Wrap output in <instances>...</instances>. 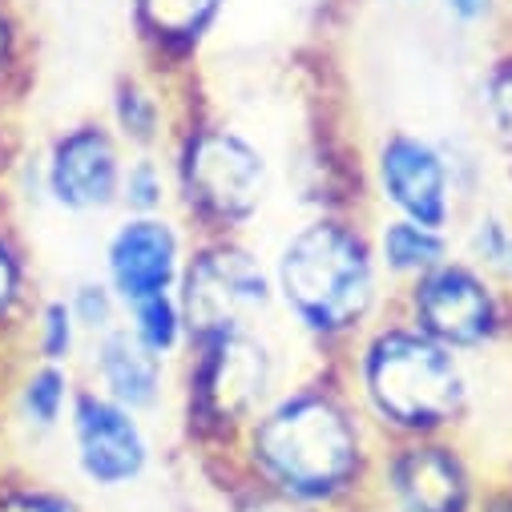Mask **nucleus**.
I'll list each match as a JSON object with an SVG mask.
<instances>
[{"mask_svg": "<svg viewBox=\"0 0 512 512\" xmlns=\"http://www.w3.org/2000/svg\"><path fill=\"white\" fill-rule=\"evenodd\" d=\"M379 436L363 420L339 359L287 379L254 416L234 452V480L319 512H367Z\"/></svg>", "mask_w": 512, "mask_h": 512, "instance_id": "nucleus-1", "label": "nucleus"}, {"mask_svg": "<svg viewBox=\"0 0 512 512\" xmlns=\"http://www.w3.org/2000/svg\"><path fill=\"white\" fill-rule=\"evenodd\" d=\"M267 263L279 315L319 359H339L396 299L379 271L371 226L355 210H311Z\"/></svg>", "mask_w": 512, "mask_h": 512, "instance_id": "nucleus-2", "label": "nucleus"}, {"mask_svg": "<svg viewBox=\"0 0 512 512\" xmlns=\"http://www.w3.org/2000/svg\"><path fill=\"white\" fill-rule=\"evenodd\" d=\"M339 371L379 444L456 436L472 412L468 359L428 339L400 311L375 319L339 355Z\"/></svg>", "mask_w": 512, "mask_h": 512, "instance_id": "nucleus-3", "label": "nucleus"}, {"mask_svg": "<svg viewBox=\"0 0 512 512\" xmlns=\"http://www.w3.org/2000/svg\"><path fill=\"white\" fill-rule=\"evenodd\" d=\"M174 174V214L194 238L250 234L275 190V162L234 121L182 113L166 146Z\"/></svg>", "mask_w": 512, "mask_h": 512, "instance_id": "nucleus-4", "label": "nucleus"}, {"mask_svg": "<svg viewBox=\"0 0 512 512\" xmlns=\"http://www.w3.org/2000/svg\"><path fill=\"white\" fill-rule=\"evenodd\" d=\"M287 383L283 355L267 327L190 343L178 359L174 396L190 448L210 460H230L242 428Z\"/></svg>", "mask_w": 512, "mask_h": 512, "instance_id": "nucleus-5", "label": "nucleus"}, {"mask_svg": "<svg viewBox=\"0 0 512 512\" xmlns=\"http://www.w3.org/2000/svg\"><path fill=\"white\" fill-rule=\"evenodd\" d=\"M190 343L267 327L279 315L267 254L246 234H206L190 242L178 279Z\"/></svg>", "mask_w": 512, "mask_h": 512, "instance_id": "nucleus-6", "label": "nucleus"}, {"mask_svg": "<svg viewBox=\"0 0 512 512\" xmlns=\"http://www.w3.org/2000/svg\"><path fill=\"white\" fill-rule=\"evenodd\" d=\"M392 311L468 363L512 335V295L496 275L452 254L424 279L396 291Z\"/></svg>", "mask_w": 512, "mask_h": 512, "instance_id": "nucleus-7", "label": "nucleus"}, {"mask_svg": "<svg viewBox=\"0 0 512 512\" xmlns=\"http://www.w3.org/2000/svg\"><path fill=\"white\" fill-rule=\"evenodd\" d=\"M460 170L464 162L444 138L408 130V125H392V130H383L375 138L363 178L379 214L412 218V222L456 234L460 210L468 198Z\"/></svg>", "mask_w": 512, "mask_h": 512, "instance_id": "nucleus-8", "label": "nucleus"}, {"mask_svg": "<svg viewBox=\"0 0 512 512\" xmlns=\"http://www.w3.org/2000/svg\"><path fill=\"white\" fill-rule=\"evenodd\" d=\"M130 158L105 117H77L49 134L41 150L21 162L25 198L65 218L117 214L121 166Z\"/></svg>", "mask_w": 512, "mask_h": 512, "instance_id": "nucleus-9", "label": "nucleus"}, {"mask_svg": "<svg viewBox=\"0 0 512 512\" xmlns=\"http://www.w3.org/2000/svg\"><path fill=\"white\" fill-rule=\"evenodd\" d=\"M367 512H484V488L456 436L383 440Z\"/></svg>", "mask_w": 512, "mask_h": 512, "instance_id": "nucleus-10", "label": "nucleus"}, {"mask_svg": "<svg viewBox=\"0 0 512 512\" xmlns=\"http://www.w3.org/2000/svg\"><path fill=\"white\" fill-rule=\"evenodd\" d=\"M65 444H69L77 480L105 496L138 488L158 464L150 420L113 404L109 396L89 388V383H81L77 400L69 408Z\"/></svg>", "mask_w": 512, "mask_h": 512, "instance_id": "nucleus-11", "label": "nucleus"}, {"mask_svg": "<svg viewBox=\"0 0 512 512\" xmlns=\"http://www.w3.org/2000/svg\"><path fill=\"white\" fill-rule=\"evenodd\" d=\"M190 226L166 214H117L105 242H101V279L113 287L121 307L138 299L178 291L186 254H190Z\"/></svg>", "mask_w": 512, "mask_h": 512, "instance_id": "nucleus-12", "label": "nucleus"}, {"mask_svg": "<svg viewBox=\"0 0 512 512\" xmlns=\"http://www.w3.org/2000/svg\"><path fill=\"white\" fill-rule=\"evenodd\" d=\"M174 375L178 363H166L162 355L142 347L125 323L89 339L81 355V383L146 420H154L174 400Z\"/></svg>", "mask_w": 512, "mask_h": 512, "instance_id": "nucleus-13", "label": "nucleus"}, {"mask_svg": "<svg viewBox=\"0 0 512 512\" xmlns=\"http://www.w3.org/2000/svg\"><path fill=\"white\" fill-rule=\"evenodd\" d=\"M230 0H125L130 33L150 73L178 81L218 33Z\"/></svg>", "mask_w": 512, "mask_h": 512, "instance_id": "nucleus-14", "label": "nucleus"}, {"mask_svg": "<svg viewBox=\"0 0 512 512\" xmlns=\"http://www.w3.org/2000/svg\"><path fill=\"white\" fill-rule=\"evenodd\" d=\"M77 388H81L77 367L21 355L13 375H0L9 432L25 436L33 444L65 436V420H69V408L77 400Z\"/></svg>", "mask_w": 512, "mask_h": 512, "instance_id": "nucleus-15", "label": "nucleus"}, {"mask_svg": "<svg viewBox=\"0 0 512 512\" xmlns=\"http://www.w3.org/2000/svg\"><path fill=\"white\" fill-rule=\"evenodd\" d=\"M170 85L166 77L150 73L146 65L142 69H125L113 77V89H109V101H105V121L109 130L117 134V142L130 150V154H154V150H166L174 130H178V101L170 97Z\"/></svg>", "mask_w": 512, "mask_h": 512, "instance_id": "nucleus-16", "label": "nucleus"}, {"mask_svg": "<svg viewBox=\"0 0 512 512\" xmlns=\"http://www.w3.org/2000/svg\"><path fill=\"white\" fill-rule=\"evenodd\" d=\"M371 246L379 271L388 279L392 291L424 279L428 271H436L440 263H448L456 254V234L452 230H436L412 218H396V214H379L371 226Z\"/></svg>", "mask_w": 512, "mask_h": 512, "instance_id": "nucleus-17", "label": "nucleus"}, {"mask_svg": "<svg viewBox=\"0 0 512 512\" xmlns=\"http://www.w3.org/2000/svg\"><path fill=\"white\" fill-rule=\"evenodd\" d=\"M37 295L41 291H37L29 250H25L21 234L0 218V351L21 343Z\"/></svg>", "mask_w": 512, "mask_h": 512, "instance_id": "nucleus-18", "label": "nucleus"}, {"mask_svg": "<svg viewBox=\"0 0 512 512\" xmlns=\"http://www.w3.org/2000/svg\"><path fill=\"white\" fill-rule=\"evenodd\" d=\"M21 347H25V355L45 359V363H65V367L81 363L85 331L77 327L65 291L61 295H37L29 323H25V335H21Z\"/></svg>", "mask_w": 512, "mask_h": 512, "instance_id": "nucleus-19", "label": "nucleus"}, {"mask_svg": "<svg viewBox=\"0 0 512 512\" xmlns=\"http://www.w3.org/2000/svg\"><path fill=\"white\" fill-rule=\"evenodd\" d=\"M121 323L130 327V335L142 347H150L166 363H178L190 351V327H186V311L178 303V291H162V295L130 303Z\"/></svg>", "mask_w": 512, "mask_h": 512, "instance_id": "nucleus-20", "label": "nucleus"}, {"mask_svg": "<svg viewBox=\"0 0 512 512\" xmlns=\"http://www.w3.org/2000/svg\"><path fill=\"white\" fill-rule=\"evenodd\" d=\"M476 113L492 150L512 162V45L508 41H500V49L484 61L476 77Z\"/></svg>", "mask_w": 512, "mask_h": 512, "instance_id": "nucleus-21", "label": "nucleus"}, {"mask_svg": "<svg viewBox=\"0 0 512 512\" xmlns=\"http://www.w3.org/2000/svg\"><path fill=\"white\" fill-rule=\"evenodd\" d=\"M174 210V174L166 150L130 154L121 166L117 214H166Z\"/></svg>", "mask_w": 512, "mask_h": 512, "instance_id": "nucleus-22", "label": "nucleus"}, {"mask_svg": "<svg viewBox=\"0 0 512 512\" xmlns=\"http://www.w3.org/2000/svg\"><path fill=\"white\" fill-rule=\"evenodd\" d=\"M65 299H69V307H73L77 327L85 331V343L97 339V335H105V331H113V327H121V319H125L121 299L113 295V287H109L101 275L77 279V283L65 291Z\"/></svg>", "mask_w": 512, "mask_h": 512, "instance_id": "nucleus-23", "label": "nucleus"}, {"mask_svg": "<svg viewBox=\"0 0 512 512\" xmlns=\"http://www.w3.org/2000/svg\"><path fill=\"white\" fill-rule=\"evenodd\" d=\"M0 512H89L69 488L0 472Z\"/></svg>", "mask_w": 512, "mask_h": 512, "instance_id": "nucleus-24", "label": "nucleus"}, {"mask_svg": "<svg viewBox=\"0 0 512 512\" xmlns=\"http://www.w3.org/2000/svg\"><path fill=\"white\" fill-rule=\"evenodd\" d=\"M230 512H319V508H307V504H295L287 496H275L259 484H246V480H234L230 484Z\"/></svg>", "mask_w": 512, "mask_h": 512, "instance_id": "nucleus-25", "label": "nucleus"}, {"mask_svg": "<svg viewBox=\"0 0 512 512\" xmlns=\"http://www.w3.org/2000/svg\"><path fill=\"white\" fill-rule=\"evenodd\" d=\"M456 29H500L504 0H440Z\"/></svg>", "mask_w": 512, "mask_h": 512, "instance_id": "nucleus-26", "label": "nucleus"}, {"mask_svg": "<svg viewBox=\"0 0 512 512\" xmlns=\"http://www.w3.org/2000/svg\"><path fill=\"white\" fill-rule=\"evenodd\" d=\"M17 69H21V29H17L13 13L5 9V0H0V93L9 89Z\"/></svg>", "mask_w": 512, "mask_h": 512, "instance_id": "nucleus-27", "label": "nucleus"}, {"mask_svg": "<svg viewBox=\"0 0 512 512\" xmlns=\"http://www.w3.org/2000/svg\"><path fill=\"white\" fill-rule=\"evenodd\" d=\"M500 283H504V291L512 295V238H508V246H504V254H500V263H496V271H492Z\"/></svg>", "mask_w": 512, "mask_h": 512, "instance_id": "nucleus-28", "label": "nucleus"}, {"mask_svg": "<svg viewBox=\"0 0 512 512\" xmlns=\"http://www.w3.org/2000/svg\"><path fill=\"white\" fill-rule=\"evenodd\" d=\"M500 29H504V41L512 45V0H504V17H500Z\"/></svg>", "mask_w": 512, "mask_h": 512, "instance_id": "nucleus-29", "label": "nucleus"}, {"mask_svg": "<svg viewBox=\"0 0 512 512\" xmlns=\"http://www.w3.org/2000/svg\"><path fill=\"white\" fill-rule=\"evenodd\" d=\"M9 440V424H5V392H0V448Z\"/></svg>", "mask_w": 512, "mask_h": 512, "instance_id": "nucleus-30", "label": "nucleus"}, {"mask_svg": "<svg viewBox=\"0 0 512 512\" xmlns=\"http://www.w3.org/2000/svg\"><path fill=\"white\" fill-rule=\"evenodd\" d=\"M392 5H404L408 9V5H424V0H392Z\"/></svg>", "mask_w": 512, "mask_h": 512, "instance_id": "nucleus-31", "label": "nucleus"}]
</instances>
